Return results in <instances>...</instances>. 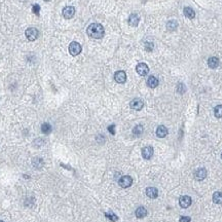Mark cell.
<instances>
[{"label": "cell", "instance_id": "1", "mask_svg": "<svg viewBox=\"0 0 222 222\" xmlns=\"http://www.w3.org/2000/svg\"><path fill=\"white\" fill-rule=\"evenodd\" d=\"M86 33L92 39H101L103 38L105 30L104 27L99 23H92L86 29Z\"/></svg>", "mask_w": 222, "mask_h": 222}, {"label": "cell", "instance_id": "7", "mask_svg": "<svg viewBox=\"0 0 222 222\" xmlns=\"http://www.w3.org/2000/svg\"><path fill=\"white\" fill-rule=\"evenodd\" d=\"M114 80H115L117 83H125L126 80V74L125 71L122 70L116 71V72L114 73Z\"/></svg>", "mask_w": 222, "mask_h": 222}, {"label": "cell", "instance_id": "5", "mask_svg": "<svg viewBox=\"0 0 222 222\" xmlns=\"http://www.w3.org/2000/svg\"><path fill=\"white\" fill-rule=\"evenodd\" d=\"M136 71L139 75L141 76H145L147 75L148 72H149V67L147 66V64L145 63H139L137 66H136Z\"/></svg>", "mask_w": 222, "mask_h": 222}, {"label": "cell", "instance_id": "26", "mask_svg": "<svg viewBox=\"0 0 222 222\" xmlns=\"http://www.w3.org/2000/svg\"><path fill=\"white\" fill-rule=\"evenodd\" d=\"M32 11L36 15H39V12H40V6L38 4H34L32 6Z\"/></svg>", "mask_w": 222, "mask_h": 222}, {"label": "cell", "instance_id": "32", "mask_svg": "<svg viewBox=\"0 0 222 222\" xmlns=\"http://www.w3.org/2000/svg\"><path fill=\"white\" fill-rule=\"evenodd\" d=\"M221 157H222V154H221Z\"/></svg>", "mask_w": 222, "mask_h": 222}, {"label": "cell", "instance_id": "3", "mask_svg": "<svg viewBox=\"0 0 222 222\" xmlns=\"http://www.w3.org/2000/svg\"><path fill=\"white\" fill-rule=\"evenodd\" d=\"M81 51H82V47L78 42L72 41L69 44V52L71 56H74V57H75V56H78L80 52H81Z\"/></svg>", "mask_w": 222, "mask_h": 222}, {"label": "cell", "instance_id": "13", "mask_svg": "<svg viewBox=\"0 0 222 222\" xmlns=\"http://www.w3.org/2000/svg\"><path fill=\"white\" fill-rule=\"evenodd\" d=\"M168 129L166 128L165 125H159L157 126L156 129V136L158 138H165L166 135H168Z\"/></svg>", "mask_w": 222, "mask_h": 222}, {"label": "cell", "instance_id": "11", "mask_svg": "<svg viewBox=\"0 0 222 222\" xmlns=\"http://www.w3.org/2000/svg\"><path fill=\"white\" fill-rule=\"evenodd\" d=\"M206 177H207V170L206 169L200 168L194 172V178H195V180L203 181Z\"/></svg>", "mask_w": 222, "mask_h": 222}, {"label": "cell", "instance_id": "10", "mask_svg": "<svg viewBox=\"0 0 222 222\" xmlns=\"http://www.w3.org/2000/svg\"><path fill=\"white\" fill-rule=\"evenodd\" d=\"M142 156H143V158L145 159H150L151 157L153 155V148L151 146H145L142 148Z\"/></svg>", "mask_w": 222, "mask_h": 222}, {"label": "cell", "instance_id": "2", "mask_svg": "<svg viewBox=\"0 0 222 222\" xmlns=\"http://www.w3.org/2000/svg\"><path fill=\"white\" fill-rule=\"evenodd\" d=\"M25 35H26L27 39L29 40V41H34V40H36L37 38H38L39 32H38V30H37L36 28L30 27V28H28V29H26V31H25Z\"/></svg>", "mask_w": 222, "mask_h": 222}, {"label": "cell", "instance_id": "17", "mask_svg": "<svg viewBox=\"0 0 222 222\" xmlns=\"http://www.w3.org/2000/svg\"><path fill=\"white\" fill-rule=\"evenodd\" d=\"M183 14H184L185 17L188 18H193L194 17H195V11H194L191 7H188V6L184 7Z\"/></svg>", "mask_w": 222, "mask_h": 222}, {"label": "cell", "instance_id": "21", "mask_svg": "<svg viewBox=\"0 0 222 222\" xmlns=\"http://www.w3.org/2000/svg\"><path fill=\"white\" fill-rule=\"evenodd\" d=\"M213 202H214L215 204H222V192H220V191H216V192H214V194H213Z\"/></svg>", "mask_w": 222, "mask_h": 222}, {"label": "cell", "instance_id": "31", "mask_svg": "<svg viewBox=\"0 0 222 222\" xmlns=\"http://www.w3.org/2000/svg\"><path fill=\"white\" fill-rule=\"evenodd\" d=\"M0 222H4V221H2V220H0Z\"/></svg>", "mask_w": 222, "mask_h": 222}, {"label": "cell", "instance_id": "8", "mask_svg": "<svg viewBox=\"0 0 222 222\" xmlns=\"http://www.w3.org/2000/svg\"><path fill=\"white\" fill-rule=\"evenodd\" d=\"M130 106H131L132 109H134V110H141L144 106V102L142 101L141 99L136 98V99H133L131 101Z\"/></svg>", "mask_w": 222, "mask_h": 222}, {"label": "cell", "instance_id": "30", "mask_svg": "<svg viewBox=\"0 0 222 222\" xmlns=\"http://www.w3.org/2000/svg\"><path fill=\"white\" fill-rule=\"evenodd\" d=\"M190 217H188V216H182V217L180 218V220H179V222H190Z\"/></svg>", "mask_w": 222, "mask_h": 222}, {"label": "cell", "instance_id": "14", "mask_svg": "<svg viewBox=\"0 0 222 222\" xmlns=\"http://www.w3.org/2000/svg\"><path fill=\"white\" fill-rule=\"evenodd\" d=\"M146 195L149 199H156L158 195V191L155 187H148L146 189Z\"/></svg>", "mask_w": 222, "mask_h": 222}, {"label": "cell", "instance_id": "23", "mask_svg": "<svg viewBox=\"0 0 222 222\" xmlns=\"http://www.w3.org/2000/svg\"><path fill=\"white\" fill-rule=\"evenodd\" d=\"M214 114L217 118H221L222 117V105H217L214 108Z\"/></svg>", "mask_w": 222, "mask_h": 222}, {"label": "cell", "instance_id": "33", "mask_svg": "<svg viewBox=\"0 0 222 222\" xmlns=\"http://www.w3.org/2000/svg\"><path fill=\"white\" fill-rule=\"evenodd\" d=\"M45 1H47V0H45Z\"/></svg>", "mask_w": 222, "mask_h": 222}, {"label": "cell", "instance_id": "12", "mask_svg": "<svg viewBox=\"0 0 222 222\" xmlns=\"http://www.w3.org/2000/svg\"><path fill=\"white\" fill-rule=\"evenodd\" d=\"M139 22H140V18H139V15L137 14H132L129 17V24H130V26H133V27L138 26Z\"/></svg>", "mask_w": 222, "mask_h": 222}, {"label": "cell", "instance_id": "16", "mask_svg": "<svg viewBox=\"0 0 222 222\" xmlns=\"http://www.w3.org/2000/svg\"><path fill=\"white\" fill-rule=\"evenodd\" d=\"M208 66L212 69H215L219 66V59L216 57H211L208 59Z\"/></svg>", "mask_w": 222, "mask_h": 222}, {"label": "cell", "instance_id": "18", "mask_svg": "<svg viewBox=\"0 0 222 222\" xmlns=\"http://www.w3.org/2000/svg\"><path fill=\"white\" fill-rule=\"evenodd\" d=\"M135 214L137 218H144L145 216L147 215V210L145 209L144 207H139V208L136 210Z\"/></svg>", "mask_w": 222, "mask_h": 222}, {"label": "cell", "instance_id": "28", "mask_svg": "<svg viewBox=\"0 0 222 222\" xmlns=\"http://www.w3.org/2000/svg\"><path fill=\"white\" fill-rule=\"evenodd\" d=\"M152 47H153V43L152 42H146V43H145V49H146L147 51H152Z\"/></svg>", "mask_w": 222, "mask_h": 222}, {"label": "cell", "instance_id": "6", "mask_svg": "<svg viewBox=\"0 0 222 222\" xmlns=\"http://www.w3.org/2000/svg\"><path fill=\"white\" fill-rule=\"evenodd\" d=\"M119 186H121L122 188H128L133 184V179L131 176H122L118 181Z\"/></svg>", "mask_w": 222, "mask_h": 222}, {"label": "cell", "instance_id": "25", "mask_svg": "<svg viewBox=\"0 0 222 222\" xmlns=\"http://www.w3.org/2000/svg\"><path fill=\"white\" fill-rule=\"evenodd\" d=\"M33 165H34V166H35L36 169L41 168V166L43 165V162H42V159H41V158L37 157V158L33 159Z\"/></svg>", "mask_w": 222, "mask_h": 222}, {"label": "cell", "instance_id": "9", "mask_svg": "<svg viewBox=\"0 0 222 222\" xmlns=\"http://www.w3.org/2000/svg\"><path fill=\"white\" fill-rule=\"evenodd\" d=\"M191 203H192V199H191V197L188 195H183L179 199V205H180L181 208H183V209L188 208V207L191 205Z\"/></svg>", "mask_w": 222, "mask_h": 222}, {"label": "cell", "instance_id": "20", "mask_svg": "<svg viewBox=\"0 0 222 222\" xmlns=\"http://www.w3.org/2000/svg\"><path fill=\"white\" fill-rule=\"evenodd\" d=\"M143 131H144L143 125H138L133 129V135L136 136V137H139V136H141L142 134H143Z\"/></svg>", "mask_w": 222, "mask_h": 222}, {"label": "cell", "instance_id": "24", "mask_svg": "<svg viewBox=\"0 0 222 222\" xmlns=\"http://www.w3.org/2000/svg\"><path fill=\"white\" fill-rule=\"evenodd\" d=\"M105 216H106V217L109 219V220L112 221V222H116L117 220H118V217H117V216L114 214V213H112V212L105 213Z\"/></svg>", "mask_w": 222, "mask_h": 222}, {"label": "cell", "instance_id": "19", "mask_svg": "<svg viewBox=\"0 0 222 222\" xmlns=\"http://www.w3.org/2000/svg\"><path fill=\"white\" fill-rule=\"evenodd\" d=\"M166 29H168L169 31H171V32H173V31H176L177 30V28H178V23H177V21H174V20H171V21H169L168 23H166Z\"/></svg>", "mask_w": 222, "mask_h": 222}, {"label": "cell", "instance_id": "15", "mask_svg": "<svg viewBox=\"0 0 222 222\" xmlns=\"http://www.w3.org/2000/svg\"><path fill=\"white\" fill-rule=\"evenodd\" d=\"M147 85L149 86V88H155L157 85H158V79L156 78L155 76H153V75H151L148 77V79H147Z\"/></svg>", "mask_w": 222, "mask_h": 222}, {"label": "cell", "instance_id": "27", "mask_svg": "<svg viewBox=\"0 0 222 222\" xmlns=\"http://www.w3.org/2000/svg\"><path fill=\"white\" fill-rule=\"evenodd\" d=\"M177 91L179 94H183V92H185V85L183 84V83H179L178 86H177Z\"/></svg>", "mask_w": 222, "mask_h": 222}, {"label": "cell", "instance_id": "22", "mask_svg": "<svg viewBox=\"0 0 222 222\" xmlns=\"http://www.w3.org/2000/svg\"><path fill=\"white\" fill-rule=\"evenodd\" d=\"M52 131V128H51V125H49V123L47 122H44V123H42L41 125V132L43 133V134H49Z\"/></svg>", "mask_w": 222, "mask_h": 222}, {"label": "cell", "instance_id": "4", "mask_svg": "<svg viewBox=\"0 0 222 222\" xmlns=\"http://www.w3.org/2000/svg\"><path fill=\"white\" fill-rule=\"evenodd\" d=\"M62 14H63V17L69 20V18H73V15L75 14V8L71 5L65 6V7L63 8V10H62Z\"/></svg>", "mask_w": 222, "mask_h": 222}, {"label": "cell", "instance_id": "29", "mask_svg": "<svg viewBox=\"0 0 222 222\" xmlns=\"http://www.w3.org/2000/svg\"><path fill=\"white\" fill-rule=\"evenodd\" d=\"M107 129H108V131H109L110 134H112V135L115 134V125H110Z\"/></svg>", "mask_w": 222, "mask_h": 222}]
</instances>
